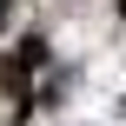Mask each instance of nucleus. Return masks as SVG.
I'll use <instances>...</instances> for the list:
<instances>
[{
	"mask_svg": "<svg viewBox=\"0 0 126 126\" xmlns=\"http://www.w3.org/2000/svg\"><path fill=\"white\" fill-rule=\"evenodd\" d=\"M40 66H47V47H40V40H27V47L0 66V80H7V86H20V80H27V73H40Z\"/></svg>",
	"mask_w": 126,
	"mask_h": 126,
	"instance_id": "nucleus-1",
	"label": "nucleus"
},
{
	"mask_svg": "<svg viewBox=\"0 0 126 126\" xmlns=\"http://www.w3.org/2000/svg\"><path fill=\"white\" fill-rule=\"evenodd\" d=\"M0 27H7V0H0Z\"/></svg>",
	"mask_w": 126,
	"mask_h": 126,
	"instance_id": "nucleus-2",
	"label": "nucleus"
},
{
	"mask_svg": "<svg viewBox=\"0 0 126 126\" xmlns=\"http://www.w3.org/2000/svg\"><path fill=\"white\" fill-rule=\"evenodd\" d=\"M120 13H126V0H120Z\"/></svg>",
	"mask_w": 126,
	"mask_h": 126,
	"instance_id": "nucleus-3",
	"label": "nucleus"
}]
</instances>
